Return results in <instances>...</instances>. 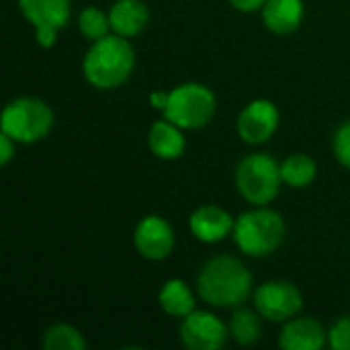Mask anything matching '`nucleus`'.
Listing matches in <instances>:
<instances>
[{
  "label": "nucleus",
  "mask_w": 350,
  "mask_h": 350,
  "mask_svg": "<svg viewBox=\"0 0 350 350\" xmlns=\"http://www.w3.org/2000/svg\"><path fill=\"white\" fill-rule=\"evenodd\" d=\"M252 273L230 254L209 258L197 275L199 297L213 308H240L252 293Z\"/></svg>",
  "instance_id": "f257e3e1"
},
{
  "label": "nucleus",
  "mask_w": 350,
  "mask_h": 350,
  "mask_svg": "<svg viewBox=\"0 0 350 350\" xmlns=\"http://www.w3.org/2000/svg\"><path fill=\"white\" fill-rule=\"evenodd\" d=\"M135 68V51L127 37L117 33L92 41L82 62L86 82L98 90H113L125 84Z\"/></svg>",
  "instance_id": "f03ea898"
},
{
  "label": "nucleus",
  "mask_w": 350,
  "mask_h": 350,
  "mask_svg": "<svg viewBox=\"0 0 350 350\" xmlns=\"http://www.w3.org/2000/svg\"><path fill=\"white\" fill-rule=\"evenodd\" d=\"M234 242L246 256L262 258L281 248L287 236V226L281 213L267 205L244 211L234 221Z\"/></svg>",
  "instance_id": "7ed1b4c3"
},
{
  "label": "nucleus",
  "mask_w": 350,
  "mask_h": 350,
  "mask_svg": "<svg viewBox=\"0 0 350 350\" xmlns=\"http://www.w3.org/2000/svg\"><path fill=\"white\" fill-rule=\"evenodd\" d=\"M53 111L51 107L37 96H18L12 98L0 117L2 133L10 135L16 144H37L53 127Z\"/></svg>",
  "instance_id": "20e7f679"
},
{
  "label": "nucleus",
  "mask_w": 350,
  "mask_h": 350,
  "mask_svg": "<svg viewBox=\"0 0 350 350\" xmlns=\"http://www.w3.org/2000/svg\"><path fill=\"white\" fill-rule=\"evenodd\" d=\"M281 183V164L271 154H248L236 166V189L252 207H262L275 201Z\"/></svg>",
  "instance_id": "39448f33"
},
{
  "label": "nucleus",
  "mask_w": 350,
  "mask_h": 350,
  "mask_svg": "<svg viewBox=\"0 0 350 350\" xmlns=\"http://www.w3.org/2000/svg\"><path fill=\"white\" fill-rule=\"evenodd\" d=\"M215 94L199 82H185L170 90L164 117L185 131L205 127L215 115Z\"/></svg>",
  "instance_id": "423d86ee"
},
{
  "label": "nucleus",
  "mask_w": 350,
  "mask_h": 350,
  "mask_svg": "<svg viewBox=\"0 0 350 350\" xmlns=\"http://www.w3.org/2000/svg\"><path fill=\"white\" fill-rule=\"evenodd\" d=\"M254 308L269 322H287L299 316L304 308V297L297 285L291 281L275 279L262 283L254 291Z\"/></svg>",
  "instance_id": "0eeeda50"
},
{
  "label": "nucleus",
  "mask_w": 350,
  "mask_h": 350,
  "mask_svg": "<svg viewBox=\"0 0 350 350\" xmlns=\"http://www.w3.org/2000/svg\"><path fill=\"white\" fill-rule=\"evenodd\" d=\"M180 342L191 350H219L230 338V328L211 312L195 310L183 318L178 328Z\"/></svg>",
  "instance_id": "6e6552de"
},
{
  "label": "nucleus",
  "mask_w": 350,
  "mask_h": 350,
  "mask_svg": "<svg viewBox=\"0 0 350 350\" xmlns=\"http://www.w3.org/2000/svg\"><path fill=\"white\" fill-rule=\"evenodd\" d=\"M279 119L281 115L273 100L256 98L240 111L236 129L242 142L250 146H260V144H267L275 135L279 127Z\"/></svg>",
  "instance_id": "1a4fd4ad"
},
{
  "label": "nucleus",
  "mask_w": 350,
  "mask_h": 350,
  "mask_svg": "<svg viewBox=\"0 0 350 350\" xmlns=\"http://www.w3.org/2000/svg\"><path fill=\"white\" fill-rule=\"evenodd\" d=\"M133 246L148 260H164L174 250V230L160 215H146L133 232Z\"/></svg>",
  "instance_id": "9d476101"
},
{
  "label": "nucleus",
  "mask_w": 350,
  "mask_h": 350,
  "mask_svg": "<svg viewBox=\"0 0 350 350\" xmlns=\"http://www.w3.org/2000/svg\"><path fill=\"white\" fill-rule=\"evenodd\" d=\"M328 342L324 324L312 316H295L285 322L279 334V347L283 350H322Z\"/></svg>",
  "instance_id": "9b49d317"
},
{
  "label": "nucleus",
  "mask_w": 350,
  "mask_h": 350,
  "mask_svg": "<svg viewBox=\"0 0 350 350\" xmlns=\"http://www.w3.org/2000/svg\"><path fill=\"white\" fill-rule=\"evenodd\" d=\"M234 217L219 205H201L189 217L191 234L205 244H217L234 232Z\"/></svg>",
  "instance_id": "f8f14e48"
},
{
  "label": "nucleus",
  "mask_w": 350,
  "mask_h": 350,
  "mask_svg": "<svg viewBox=\"0 0 350 350\" xmlns=\"http://www.w3.org/2000/svg\"><path fill=\"white\" fill-rule=\"evenodd\" d=\"M109 18L113 33L131 39L148 27L150 10L142 0H117L109 8Z\"/></svg>",
  "instance_id": "ddd939ff"
},
{
  "label": "nucleus",
  "mask_w": 350,
  "mask_h": 350,
  "mask_svg": "<svg viewBox=\"0 0 350 350\" xmlns=\"http://www.w3.org/2000/svg\"><path fill=\"white\" fill-rule=\"evenodd\" d=\"M304 14V0H267L262 6V23L277 35H289L299 29Z\"/></svg>",
  "instance_id": "4468645a"
},
{
  "label": "nucleus",
  "mask_w": 350,
  "mask_h": 350,
  "mask_svg": "<svg viewBox=\"0 0 350 350\" xmlns=\"http://www.w3.org/2000/svg\"><path fill=\"white\" fill-rule=\"evenodd\" d=\"M185 129L168 121L166 117L162 121H156L148 131V146L152 154L160 160H176L185 154L187 139Z\"/></svg>",
  "instance_id": "2eb2a0df"
},
{
  "label": "nucleus",
  "mask_w": 350,
  "mask_h": 350,
  "mask_svg": "<svg viewBox=\"0 0 350 350\" xmlns=\"http://www.w3.org/2000/svg\"><path fill=\"white\" fill-rule=\"evenodd\" d=\"M18 8L33 27L53 25L62 29L70 21L72 4L70 0H18Z\"/></svg>",
  "instance_id": "dca6fc26"
},
{
  "label": "nucleus",
  "mask_w": 350,
  "mask_h": 350,
  "mask_svg": "<svg viewBox=\"0 0 350 350\" xmlns=\"http://www.w3.org/2000/svg\"><path fill=\"white\" fill-rule=\"evenodd\" d=\"M158 304L162 308L164 314L172 316V318H185L191 312L197 310V301H195V293L191 291V287L180 281V279H168L160 291H158Z\"/></svg>",
  "instance_id": "f3484780"
},
{
  "label": "nucleus",
  "mask_w": 350,
  "mask_h": 350,
  "mask_svg": "<svg viewBox=\"0 0 350 350\" xmlns=\"http://www.w3.org/2000/svg\"><path fill=\"white\" fill-rule=\"evenodd\" d=\"M262 316L258 314V310H248V308H234L232 320H230V336L242 345V347H250L254 342L260 340L262 336Z\"/></svg>",
  "instance_id": "a211bd4d"
},
{
  "label": "nucleus",
  "mask_w": 350,
  "mask_h": 350,
  "mask_svg": "<svg viewBox=\"0 0 350 350\" xmlns=\"http://www.w3.org/2000/svg\"><path fill=\"white\" fill-rule=\"evenodd\" d=\"M318 174V164L308 154H291L281 162V176L283 183L293 189H306L314 183Z\"/></svg>",
  "instance_id": "6ab92c4d"
},
{
  "label": "nucleus",
  "mask_w": 350,
  "mask_h": 350,
  "mask_svg": "<svg viewBox=\"0 0 350 350\" xmlns=\"http://www.w3.org/2000/svg\"><path fill=\"white\" fill-rule=\"evenodd\" d=\"M41 347L45 350H84L88 347V342L76 326L53 324L45 328L41 336Z\"/></svg>",
  "instance_id": "aec40b11"
},
{
  "label": "nucleus",
  "mask_w": 350,
  "mask_h": 350,
  "mask_svg": "<svg viewBox=\"0 0 350 350\" xmlns=\"http://www.w3.org/2000/svg\"><path fill=\"white\" fill-rule=\"evenodd\" d=\"M78 29H80L82 37L88 41H98V39L107 37L111 31L109 12H103L96 6H86L78 16Z\"/></svg>",
  "instance_id": "412c9836"
},
{
  "label": "nucleus",
  "mask_w": 350,
  "mask_h": 350,
  "mask_svg": "<svg viewBox=\"0 0 350 350\" xmlns=\"http://www.w3.org/2000/svg\"><path fill=\"white\" fill-rule=\"evenodd\" d=\"M328 345L332 350H350V316L338 318L328 330Z\"/></svg>",
  "instance_id": "4be33fe9"
},
{
  "label": "nucleus",
  "mask_w": 350,
  "mask_h": 350,
  "mask_svg": "<svg viewBox=\"0 0 350 350\" xmlns=\"http://www.w3.org/2000/svg\"><path fill=\"white\" fill-rule=\"evenodd\" d=\"M332 148H334V156L336 160L350 170V121L342 123L336 133H334V142H332Z\"/></svg>",
  "instance_id": "5701e85b"
},
{
  "label": "nucleus",
  "mask_w": 350,
  "mask_h": 350,
  "mask_svg": "<svg viewBox=\"0 0 350 350\" xmlns=\"http://www.w3.org/2000/svg\"><path fill=\"white\" fill-rule=\"evenodd\" d=\"M57 33H59V29L53 27V25H39V27H35V39L45 49H49V47H53L57 43Z\"/></svg>",
  "instance_id": "b1692460"
},
{
  "label": "nucleus",
  "mask_w": 350,
  "mask_h": 350,
  "mask_svg": "<svg viewBox=\"0 0 350 350\" xmlns=\"http://www.w3.org/2000/svg\"><path fill=\"white\" fill-rule=\"evenodd\" d=\"M14 139L6 133H0V166H6L14 158Z\"/></svg>",
  "instance_id": "393cba45"
},
{
  "label": "nucleus",
  "mask_w": 350,
  "mask_h": 350,
  "mask_svg": "<svg viewBox=\"0 0 350 350\" xmlns=\"http://www.w3.org/2000/svg\"><path fill=\"white\" fill-rule=\"evenodd\" d=\"M230 4L240 12H256V10H262L267 0H230Z\"/></svg>",
  "instance_id": "a878e982"
},
{
  "label": "nucleus",
  "mask_w": 350,
  "mask_h": 350,
  "mask_svg": "<svg viewBox=\"0 0 350 350\" xmlns=\"http://www.w3.org/2000/svg\"><path fill=\"white\" fill-rule=\"evenodd\" d=\"M168 96H170V92L152 90V92H150V105H152L154 109H158V111L164 113V109H166V105H168Z\"/></svg>",
  "instance_id": "bb28decb"
}]
</instances>
